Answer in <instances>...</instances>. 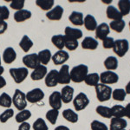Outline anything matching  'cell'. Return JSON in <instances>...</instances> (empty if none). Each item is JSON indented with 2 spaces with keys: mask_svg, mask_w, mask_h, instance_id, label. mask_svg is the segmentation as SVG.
Wrapping results in <instances>:
<instances>
[{
  "mask_svg": "<svg viewBox=\"0 0 130 130\" xmlns=\"http://www.w3.org/2000/svg\"><path fill=\"white\" fill-rule=\"evenodd\" d=\"M127 126V122L123 118L113 117L110 121V130H124Z\"/></svg>",
  "mask_w": 130,
  "mask_h": 130,
  "instance_id": "ac0fdd59",
  "label": "cell"
},
{
  "mask_svg": "<svg viewBox=\"0 0 130 130\" xmlns=\"http://www.w3.org/2000/svg\"><path fill=\"white\" fill-rule=\"evenodd\" d=\"M90 127H91V130H108L105 123L97 120L92 121L91 124H90Z\"/></svg>",
  "mask_w": 130,
  "mask_h": 130,
  "instance_id": "ee69618b",
  "label": "cell"
},
{
  "mask_svg": "<svg viewBox=\"0 0 130 130\" xmlns=\"http://www.w3.org/2000/svg\"><path fill=\"white\" fill-rule=\"evenodd\" d=\"M51 42L53 43V45L56 48H57L59 50H62L64 48V36L58 34V35H54L51 37Z\"/></svg>",
  "mask_w": 130,
  "mask_h": 130,
  "instance_id": "74e56055",
  "label": "cell"
},
{
  "mask_svg": "<svg viewBox=\"0 0 130 130\" xmlns=\"http://www.w3.org/2000/svg\"><path fill=\"white\" fill-rule=\"evenodd\" d=\"M27 103L28 102L26 100V94L24 93L22 90L17 89L12 96V105H14L18 111H21L26 109Z\"/></svg>",
  "mask_w": 130,
  "mask_h": 130,
  "instance_id": "3957f363",
  "label": "cell"
},
{
  "mask_svg": "<svg viewBox=\"0 0 130 130\" xmlns=\"http://www.w3.org/2000/svg\"><path fill=\"white\" fill-rule=\"evenodd\" d=\"M6 86V80L3 76H0V89L5 88Z\"/></svg>",
  "mask_w": 130,
  "mask_h": 130,
  "instance_id": "816d5d0a",
  "label": "cell"
},
{
  "mask_svg": "<svg viewBox=\"0 0 130 130\" xmlns=\"http://www.w3.org/2000/svg\"><path fill=\"white\" fill-rule=\"evenodd\" d=\"M119 11L122 17L127 16L130 13V0H121L118 2Z\"/></svg>",
  "mask_w": 130,
  "mask_h": 130,
  "instance_id": "1f68e13d",
  "label": "cell"
},
{
  "mask_svg": "<svg viewBox=\"0 0 130 130\" xmlns=\"http://www.w3.org/2000/svg\"><path fill=\"white\" fill-rule=\"evenodd\" d=\"M112 116L116 118H123L125 116V107L121 105H115L111 108Z\"/></svg>",
  "mask_w": 130,
  "mask_h": 130,
  "instance_id": "ab89813d",
  "label": "cell"
},
{
  "mask_svg": "<svg viewBox=\"0 0 130 130\" xmlns=\"http://www.w3.org/2000/svg\"><path fill=\"white\" fill-rule=\"evenodd\" d=\"M114 43H115V40L113 37H106L105 39L102 40V46H103L104 49H113L114 47Z\"/></svg>",
  "mask_w": 130,
  "mask_h": 130,
  "instance_id": "7dc6e473",
  "label": "cell"
},
{
  "mask_svg": "<svg viewBox=\"0 0 130 130\" xmlns=\"http://www.w3.org/2000/svg\"><path fill=\"white\" fill-rule=\"evenodd\" d=\"M30 128H31V127H30V123L26 121V122H23V123H21V124H19L18 130H30Z\"/></svg>",
  "mask_w": 130,
  "mask_h": 130,
  "instance_id": "681fc988",
  "label": "cell"
},
{
  "mask_svg": "<svg viewBox=\"0 0 130 130\" xmlns=\"http://www.w3.org/2000/svg\"><path fill=\"white\" fill-rule=\"evenodd\" d=\"M32 16L31 14V11L28 10L23 9L21 10H18L14 13V20L16 21L17 23H23L24 21L30 19Z\"/></svg>",
  "mask_w": 130,
  "mask_h": 130,
  "instance_id": "44dd1931",
  "label": "cell"
},
{
  "mask_svg": "<svg viewBox=\"0 0 130 130\" xmlns=\"http://www.w3.org/2000/svg\"><path fill=\"white\" fill-rule=\"evenodd\" d=\"M108 26H109V28L111 29V30H113L114 31H115V32L121 33V32H122L123 30H124L126 24H125V21L123 19L115 20V21H112V22H110V24Z\"/></svg>",
  "mask_w": 130,
  "mask_h": 130,
  "instance_id": "836d02e7",
  "label": "cell"
},
{
  "mask_svg": "<svg viewBox=\"0 0 130 130\" xmlns=\"http://www.w3.org/2000/svg\"><path fill=\"white\" fill-rule=\"evenodd\" d=\"M1 62H2V59H1V56H0V66H1Z\"/></svg>",
  "mask_w": 130,
  "mask_h": 130,
  "instance_id": "6f0895ef",
  "label": "cell"
},
{
  "mask_svg": "<svg viewBox=\"0 0 130 130\" xmlns=\"http://www.w3.org/2000/svg\"><path fill=\"white\" fill-rule=\"evenodd\" d=\"M23 63L24 64L25 68L34 70L37 66L40 65V61H39L37 54L32 53L28 54L23 57Z\"/></svg>",
  "mask_w": 130,
  "mask_h": 130,
  "instance_id": "30bf717a",
  "label": "cell"
},
{
  "mask_svg": "<svg viewBox=\"0 0 130 130\" xmlns=\"http://www.w3.org/2000/svg\"><path fill=\"white\" fill-rule=\"evenodd\" d=\"M125 91H126V93H127V94L130 95V82H128V83H127V84L126 85Z\"/></svg>",
  "mask_w": 130,
  "mask_h": 130,
  "instance_id": "db71d44e",
  "label": "cell"
},
{
  "mask_svg": "<svg viewBox=\"0 0 130 130\" xmlns=\"http://www.w3.org/2000/svg\"><path fill=\"white\" fill-rule=\"evenodd\" d=\"M89 74V67L85 64H79L73 67L70 70V79L75 83L84 82L86 76Z\"/></svg>",
  "mask_w": 130,
  "mask_h": 130,
  "instance_id": "6da1fadb",
  "label": "cell"
},
{
  "mask_svg": "<svg viewBox=\"0 0 130 130\" xmlns=\"http://www.w3.org/2000/svg\"><path fill=\"white\" fill-rule=\"evenodd\" d=\"M99 81H100L99 74H97V73H91V74H88L84 80V83L89 86L95 87L99 83Z\"/></svg>",
  "mask_w": 130,
  "mask_h": 130,
  "instance_id": "e575fe53",
  "label": "cell"
},
{
  "mask_svg": "<svg viewBox=\"0 0 130 130\" xmlns=\"http://www.w3.org/2000/svg\"><path fill=\"white\" fill-rule=\"evenodd\" d=\"M74 89L70 85H65L61 90V98L63 103H70L74 99Z\"/></svg>",
  "mask_w": 130,
  "mask_h": 130,
  "instance_id": "5bb4252c",
  "label": "cell"
},
{
  "mask_svg": "<svg viewBox=\"0 0 130 130\" xmlns=\"http://www.w3.org/2000/svg\"><path fill=\"white\" fill-rule=\"evenodd\" d=\"M95 112L97 113L100 116L104 117V118L109 119L112 117V111H111V108L107 106H102V105L97 106L95 108Z\"/></svg>",
  "mask_w": 130,
  "mask_h": 130,
  "instance_id": "d590c367",
  "label": "cell"
},
{
  "mask_svg": "<svg viewBox=\"0 0 130 130\" xmlns=\"http://www.w3.org/2000/svg\"><path fill=\"white\" fill-rule=\"evenodd\" d=\"M125 116L130 119V103L127 104L125 107Z\"/></svg>",
  "mask_w": 130,
  "mask_h": 130,
  "instance_id": "f907efd6",
  "label": "cell"
},
{
  "mask_svg": "<svg viewBox=\"0 0 130 130\" xmlns=\"http://www.w3.org/2000/svg\"><path fill=\"white\" fill-rule=\"evenodd\" d=\"M19 47L23 50V51L27 53L33 47V42L28 36L24 35L19 42Z\"/></svg>",
  "mask_w": 130,
  "mask_h": 130,
  "instance_id": "f546056e",
  "label": "cell"
},
{
  "mask_svg": "<svg viewBox=\"0 0 130 130\" xmlns=\"http://www.w3.org/2000/svg\"><path fill=\"white\" fill-rule=\"evenodd\" d=\"M3 60L6 64H11L17 59V52L12 47H7L4 50Z\"/></svg>",
  "mask_w": 130,
  "mask_h": 130,
  "instance_id": "d6986e66",
  "label": "cell"
},
{
  "mask_svg": "<svg viewBox=\"0 0 130 130\" xmlns=\"http://www.w3.org/2000/svg\"><path fill=\"white\" fill-rule=\"evenodd\" d=\"M64 10L61 5H56L46 13V18L51 21H59L62 19Z\"/></svg>",
  "mask_w": 130,
  "mask_h": 130,
  "instance_id": "7c38bea8",
  "label": "cell"
},
{
  "mask_svg": "<svg viewBox=\"0 0 130 130\" xmlns=\"http://www.w3.org/2000/svg\"><path fill=\"white\" fill-rule=\"evenodd\" d=\"M95 37L99 40H103L106 37H108V34L110 33V28L108 24L102 23L99 25H97L95 29Z\"/></svg>",
  "mask_w": 130,
  "mask_h": 130,
  "instance_id": "e0dca14e",
  "label": "cell"
},
{
  "mask_svg": "<svg viewBox=\"0 0 130 130\" xmlns=\"http://www.w3.org/2000/svg\"><path fill=\"white\" fill-rule=\"evenodd\" d=\"M128 25H129V30H130V21H129V24Z\"/></svg>",
  "mask_w": 130,
  "mask_h": 130,
  "instance_id": "680465c9",
  "label": "cell"
},
{
  "mask_svg": "<svg viewBox=\"0 0 130 130\" xmlns=\"http://www.w3.org/2000/svg\"><path fill=\"white\" fill-rule=\"evenodd\" d=\"M107 18L108 19H111L113 21L115 20H121L122 19V15L121 14V12L119 11V10L117 8H115L113 5H108L106 10Z\"/></svg>",
  "mask_w": 130,
  "mask_h": 130,
  "instance_id": "ffe728a7",
  "label": "cell"
},
{
  "mask_svg": "<svg viewBox=\"0 0 130 130\" xmlns=\"http://www.w3.org/2000/svg\"><path fill=\"white\" fill-rule=\"evenodd\" d=\"M33 130H49L46 121L43 118H37L32 125Z\"/></svg>",
  "mask_w": 130,
  "mask_h": 130,
  "instance_id": "b9f144b4",
  "label": "cell"
},
{
  "mask_svg": "<svg viewBox=\"0 0 130 130\" xmlns=\"http://www.w3.org/2000/svg\"><path fill=\"white\" fill-rule=\"evenodd\" d=\"M10 18V10L5 5H0V20L6 21Z\"/></svg>",
  "mask_w": 130,
  "mask_h": 130,
  "instance_id": "bcb514c9",
  "label": "cell"
},
{
  "mask_svg": "<svg viewBox=\"0 0 130 130\" xmlns=\"http://www.w3.org/2000/svg\"><path fill=\"white\" fill-rule=\"evenodd\" d=\"M24 4H25L24 0H13V1L10 2V7L18 11V10H21L24 9Z\"/></svg>",
  "mask_w": 130,
  "mask_h": 130,
  "instance_id": "f6af8a7d",
  "label": "cell"
},
{
  "mask_svg": "<svg viewBox=\"0 0 130 130\" xmlns=\"http://www.w3.org/2000/svg\"><path fill=\"white\" fill-rule=\"evenodd\" d=\"M37 56H38L39 61H40V64L42 65H44L46 66L48 63L50 62V61L51 60L52 58V54L51 51L48 49L43 50L41 51H39L37 53Z\"/></svg>",
  "mask_w": 130,
  "mask_h": 130,
  "instance_id": "4316f807",
  "label": "cell"
},
{
  "mask_svg": "<svg viewBox=\"0 0 130 130\" xmlns=\"http://www.w3.org/2000/svg\"><path fill=\"white\" fill-rule=\"evenodd\" d=\"M45 96L44 92L39 88H36L30 90L28 93H26V100L28 102L32 104L38 103L42 100H43Z\"/></svg>",
  "mask_w": 130,
  "mask_h": 130,
  "instance_id": "52a82bcc",
  "label": "cell"
},
{
  "mask_svg": "<svg viewBox=\"0 0 130 130\" xmlns=\"http://www.w3.org/2000/svg\"><path fill=\"white\" fill-rule=\"evenodd\" d=\"M78 46V40H75V39L64 36V48H66L67 50H70V51H73V50H76Z\"/></svg>",
  "mask_w": 130,
  "mask_h": 130,
  "instance_id": "f35d334b",
  "label": "cell"
},
{
  "mask_svg": "<svg viewBox=\"0 0 130 130\" xmlns=\"http://www.w3.org/2000/svg\"><path fill=\"white\" fill-rule=\"evenodd\" d=\"M129 49V43L127 39H118L115 40L113 50L119 57H123Z\"/></svg>",
  "mask_w": 130,
  "mask_h": 130,
  "instance_id": "5b68a950",
  "label": "cell"
},
{
  "mask_svg": "<svg viewBox=\"0 0 130 130\" xmlns=\"http://www.w3.org/2000/svg\"><path fill=\"white\" fill-rule=\"evenodd\" d=\"M62 117L70 123H76L79 119L78 114L70 108H67L62 111Z\"/></svg>",
  "mask_w": 130,
  "mask_h": 130,
  "instance_id": "d4e9b609",
  "label": "cell"
},
{
  "mask_svg": "<svg viewBox=\"0 0 130 130\" xmlns=\"http://www.w3.org/2000/svg\"><path fill=\"white\" fill-rule=\"evenodd\" d=\"M70 59V55L65 50H58L52 56V62L55 65H63V63Z\"/></svg>",
  "mask_w": 130,
  "mask_h": 130,
  "instance_id": "4fadbf2b",
  "label": "cell"
},
{
  "mask_svg": "<svg viewBox=\"0 0 130 130\" xmlns=\"http://www.w3.org/2000/svg\"><path fill=\"white\" fill-rule=\"evenodd\" d=\"M89 104V99L85 93H79L73 99V105L76 111H82L85 109Z\"/></svg>",
  "mask_w": 130,
  "mask_h": 130,
  "instance_id": "8992f818",
  "label": "cell"
},
{
  "mask_svg": "<svg viewBox=\"0 0 130 130\" xmlns=\"http://www.w3.org/2000/svg\"><path fill=\"white\" fill-rule=\"evenodd\" d=\"M124 130H125V129H124Z\"/></svg>",
  "mask_w": 130,
  "mask_h": 130,
  "instance_id": "91938a15",
  "label": "cell"
},
{
  "mask_svg": "<svg viewBox=\"0 0 130 130\" xmlns=\"http://www.w3.org/2000/svg\"><path fill=\"white\" fill-rule=\"evenodd\" d=\"M98 45L99 43H98L97 40L91 37H86L82 42V47L84 50H95L97 49Z\"/></svg>",
  "mask_w": 130,
  "mask_h": 130,
  "instance_id": "603a6c76",
  "label": "cell"
},
{
  "mask_svg": "<svg viewBox=\"0 0 130 130\" xmlns=\"http://www.w3.org/2000/svg\"><path fill=\"white\" fill-rule=\"evenodd\" d=\"M83 25H84L85 29L89 31H94L95 30L96 27H97V22L95 17L88 14L86 17L83 18Z\"/></svg>",
  "mask_w": 130,
  "mask_h": 130,
  "instance_id": "7402d4cb",
  "label": "cell"
},
{
  "mask_svg": "<svg viewBox=\"0 0 130 130\" xmlns=\"http://www.w3.org/2000/svg\"><path fill=\"white\" fill-rule=\"evenodd\" d=\"M4 72H5V68L1 65V66H0V76H2V75H3Z\"/></svg>",
  "mask_w": 130,
  "mask_h": 130,
  "instance_id": "11a10c76",
  "label": "cell"
},
{
  "mask_svg": "<svg viewBox=\"0 0 130 130\" xmlns=\"http://www.w3.org/2000/svg\"><path fill=\"white\" fill-rule=\"evenodd\" d=\"M10 75L12 77L16 83L19 84L22 83L29 75V70L25 67H20V68H11L10 69Z\"/></svg>",
  "mask_w": 130,
  "mask_h": 130,
  "instance_id": "277c9868",
  "label": "cell"
},
{
  "mask_svg": "<svg viewBox=\"0 0 130 130\" xmlns=\"http://www.w3.org/2000/svg\"><path fill=\"white\" fill-rule=\"evenodd\" d=\"M8 29V24L5 21L0 20V35L4 34Z\"/></svg>",
  "mask_w": 130,
  "mask_h": 130,
  "instance_id": "c3c4849f",
  "label": "cell"
},
{
  "mask_svg": "<svg viewBox=\"0 0 130 130\" xmlns=\"http://www.w3.org/2000/svg\"><path fill=\"white\" fill-rule=\"evenodd\" d=\"M13 116H14V110L12 108H6L2 114H0V122L6 123Z\"/></svg>",
  "mask_w": 130,
  "mask_h": 130,
  "instance_id": "7bdbcfd3",
  "label": "cell"
},
{
  "mask_svg": "<svg viewBox=\"0 0 130 130\" xmlns=\"http://www.w3.org/2000/svg\"><path fill=\"white\" fill-rule=\"evenodd\" d=\"M71 82L70 79V67L67 64L62 65L60 70L58 71V84H70Z\"/></svg>",
  "mask_w": 130,
  "mask_h": 130,
  "instance_id": "9c48e42d",
  "label": "cell"
},
{
  "mask_svg": "<svg viewBox=\"0 0 130 130\" xmlns=\"http://www.w3.org/2000/svg\"><path fill=\"white\" fill-rule=\"evenodd\" d=\"M64 34L66 37H70V38H73V39H75V40H78L83 37V31L79 29H75V28H72V27H70V26H67L65 28V30H64Z\"/></svg>",
  "mask_w": 130,
  "mask_h": 130,
  "instance_id": "cb8c5ba5",
  "label": "cell"
},
{
  "mask_svg": "<svg viewBox=\"0 0 130 130\" xmlns=\"http://www.w3.org/2000/svg\"><path fill=\"white\" fill-rule=\"evenodd\" d=\"M31 115H32V114H31V112L29 109L21 110L16 115L15 120L18 123L21 124V123H23V122H26L29 119H30Z\"/></svg>",
  "mask_w": 130,
  "mask_h": 130,
  "instance_id": "f1b7e54d",
  "label": "cell"
},
{
  "mask_svg": "<svg viewBox=\"0 0 130 130\" xmlns=\"http://www.w3.org/2000/svg\"><path fill=\"white\" fill-rule=\"evenodd\" d=\"M54 130H70V127H68L67 126L60 125V126H57V127H56Z\"/></svg>",
  "mask_w": 130,
  "mask_h": 130,
  "instance_id": "f5cc1de1",
  "label": "cell"
},
{
  "mask_svg": "<svg viewBox=\"0 0 130 130\" xmlns=\"http://www.w3.org/2000/svg\"><path fill=\"white\" fill-rule=\"evenodd\" d=\"M45 85L49 88H54L58 84V71L51 70L47 73L44 78Z\"/></svg>",
  "mask_w": 130,
  "mask_h": 130,
  "instance_id": "2e32d148",
  "label": "cell"
},
{
  "mask_svg": "<svg viewBox=\"0 0 130 130\" xmlns=\"http://www.w3.org/2000/svg\"><path fill=\"white\" fill-rule=\"evenodd\" d=\"M36 5H37V6H38L41 10L48 12L54 7L55 2H54V0H37Z\"/></svg>",
  "mask_w": 130,
  "mask_h": 130,
  "instance_id": "4dcf8cb0",
  "label": "cell"
},
{
  "mask_svg": "<svg viewBox=\"0 0 130 130\" xmlns=\"http://www.w3.org/2000/svg\"><path fill=\"white\" fill-rule=\"evenodd\" d=\"M99 75L101 83H102V84H115V83H118L119 81V75L114 71L107 70L101 73Z\"/></svg>",
  "mask_w": 130,
  "mask_h": 130,
  "instance_id": "ba28073f",
  "label": "cell"
},
{
  "mask_svg": "<svg viewBox=\"0 0 130 130\" xmlns=\"http://www.w3.org/2000/svg\"><path fill=\"white\" fill-rule=\"evenodd\" d=\"M126 96H127V93H126L125 89H116L112 91V98L115 101L123 102Z\"/></svg>",
  "mask_w": 130,
  "mask_h": 130,
  "instance_id": "60d3db41",
  "label": "cell"
},
{
  "mask_svg": "<svg viewBox=\"0 0 130 130\" xmlns=\"http://www.w3.org/2000/svg\"><path fill=\"white\" fill-rule=\"evenodd\" d=\"M69 20L75 26L83 25V14L79 11H72L69 17Z\"/></svg>",
  "mask_w": 130,
  "mask_h": 130,
  "instance_id": "484cf974",
  "label": "cell"
},
{
  "mask_svg": "<svg viewBox=\"0 0 130 130\" xmlns=\"http://www.w3.org/2000/svg\"><path fill=\"white\" fill-rule=\"evenodd\" d=\"M96 98L100 102H104L108 101L112 96V89L110 86L102 84V83H98L95 87Z\"/></svg>",
  "mask_w": 130,
  "mask_h": 130,
  "instance_id": "7a4b0ae2",
  "label": "cell"
},
{
  "mask_svg": "<svg viewBox=\"0 0 130 130\" xmlns=\"http://www.w3.org/2000/svg\"><path fill=\"white\" fill-rule=\"evenodd\" d=\"M58 116H59V110L56 109H50L46 112L45 118L51 125H56V121H57Z\"/></svg>",
  "mask_w": 130,
  "mask_h": 130,
  "instance_id": "d6a6232c",
  "label": "cell"
},
{
  "mask_svg": "<svg viewBox=\"0 0 130 130\" xmlns=\"http://www.w3.org/2000/svg\"><path fill=\"white\" fill-rule=\"evenodd\" d=\"M104 67L109 71L115 70L118 68V59L115 56H108L105 60H104Z\"/></svg>",
  "mask_w": 130,
  "mask_h": 130,
  "instance_id": "83f0119b",
  "label": "cell"
},
{
  "mask_svg": "<svg viewBox=\"0 0 130 130\" xmlns=\"http://www.w3.org/2000/svg\"><path fill=\"white\" fill-rule=\"evenodd\" d=\"M47 73V67L44 66V65L40 64L39 66H37V68L33 70L32 73L30 74V78L33 81H40L42 79L45 78Z\"/></svg>",
  "mask_w": 130,
  "mask_h": 130,
  "instance_id": "9a60e30c",
  "label": "cell"
},
{
  "mask_svg": "<svg viewBox=\"0 0 130 130\" xmlns=\"http://www.w3.org/2000/svg\"><path fill=\"white\" fill-rule=\"evenodd\" d=\"M49 104L52 109L59 110L62 108V102L61 98V94L59 91H54L50 94L49 97Z\"/></svg>",
  "mask_w": 130,
  "mask_h": 130,
  "instance_id": "8fae6325",
  "label": "cell"
},
{
  "mask_svg": "<svg viewBox=\"0 0 130 130\" xmlns=\"http://www.w3.org/2000/svg\"><path fill=\"white\" fill-rule=\"evenodd\" d=\"M12 106V97L10 95L4 92L0 95V107H3L5 108H10Z\"/></svg>",
  "mask_w": 130,
  "mask_h": 130,
  "instance_id": "8d00e7d4",
  "label": "cell"
},
{
  "mask_svg": "<svg viewBox=\"0 0 130 130\" xmlns=\"http://www.w3.org/2000/svg\"><path fill=\"white\" fill-rule=\"evenodd\" d=\"M102 3H104V4H111L112 3V0H107V1H102Z\"/></svg>",
  "mask_w": 130,
  "mask_h": 130,
  "instance_id": "9f6ffc18",
  "label": "cell"
}]
</instances>
